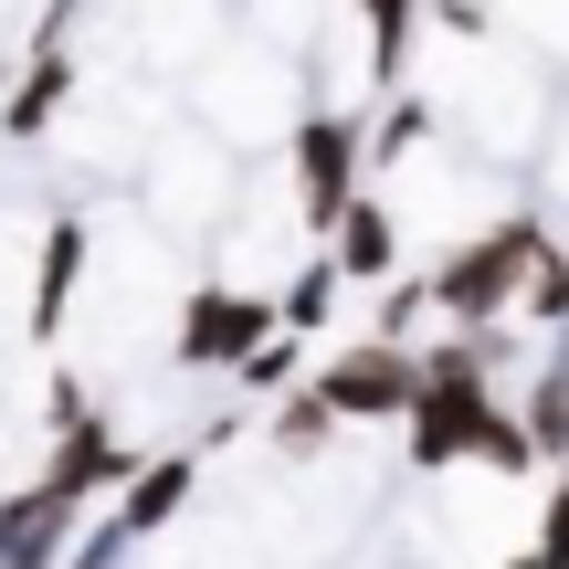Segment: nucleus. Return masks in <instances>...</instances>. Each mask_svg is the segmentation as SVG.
I'll return each instance as SVG.
<instances>
[{"mask_svg": "<svg viewBox=\"0 0 569 569\" xmlns=\"http://www.w3.org/2000/svg\"><path fill=\"white\" fill-rule=\"evenodd\" d=\"M549 253V222L538 211H507V222H486L475 243H453L443 264H432V317L443 327H507L517 317V284H528V264Z\"/></svg>", "mask_w": 569, "mask_h": 569, "instance_id": "f257e3e1", "label": "nucleus"}, {"mask_svg": "<svg viewBox=\"0 0 569 569\" xmlns=\"http://www.w3.org/2000/svg\"><path fill=\"white\" fill-rule=\"evenodd\" d=\"M284 159H296V222L327 243V222L369 190V127L348 117V106H317V117H296Z\"/></svg>", "mask_w": 569, "mask_h": 569, "instance_id": "f03ea898", "label": "nucleus"}, {"mask_svg": "<svg viewBox=\"0 0 569 569\" xmlns=\"http://www.w3.org/2000/svg\"><path fill=\"white\" fill-rule=\"evenodd\" d=\"M317 390L338 422H411V401H422V348L401 338H348L338 359H317Z\"/></svg>", "mask_w": 569, "mask_h": 569, "instance_id": "7ed1b4c3", "label": "nucleus"}, {"mask_svg": "<svg viewBox=\"0 0 569 569\" xmlns=\"http://www.w3.org/2000/svg\"><path fill=\"white\" fill-rule=\"evenodd\" d=\"M264 338H274V296H243V284H201V296L180 306V338H169V359H180V369H243Z\"/></svg>", "mask_w": 569, "mask_h": 569, "instance_id": "20e7f679", "label": "nucleus"}, {"mask_svg": "<svg viewBox=\"0 0 569 569\" xmlns=\"http://www.w3.org/2000/svg\"><path fill=\"white\" fill-rule=\"evenodd\" d=\"M74 528H84V496H63L53 475L11 486V496H0V569H63Z\"/></svg>", "mask_w": 569, "mask_h": 569, "instance_id": "39448f33", "label": "nucleus"}, {"mask_svg": "<svg viewBox=\"0 0 569 569\" xmlns=\"http://www.w3.org/2000/svg\"><path fill=\"white\" fill-rule=\"evenodd\" d=\"M138 465H148V453L127 443V432L106 422V411H84V422H63V432H53V453H42V475H53L63 496H84V507H96V496H117V486H127Z\"/></svg>", "mask_w": 569, "mask_h": 569, "instance_id": "423d86ee", "label": "nucleus"}, {"mask_svg": "<svg viewBox=\"0 0 569 569\" xmlns=\"http://www.w3.org/2000/svg\"><path fill=\"white\" fill-rule=\"evenodd\" d=\"M327 264H338L348 284H390L401 274V211H390L380 190H359V201L327 222Z\"/></svg>", "mask_w": 569, "mask_h": 569, "instance_id": "0eeeda50", "label": "nucleus"}, {"mask_svg": "<svg viewBox=\"0 0 569 569\" xmlns=\"http://www.w3.org/2000/svg\"><path fill=\"white\" fill-rule=\"evenodd\" d=\"M190 496H201V453H148V465L117 486V528L127 538H159V528H180Z\"/></svg>", "mask_w": 569, "mask_h": 569, "instance_id": "6e6552de", "label": "nucleus"}, {"mask_svg": "<svg viewBox=\"0 0 569 569\" xmlns=\"http://www.w3.org/2000/svg\"><path fill=\"white\" fill-rule=\"evenodd\" d=\"M74 84H84V74H74V53H63V42H42V53L11 74V96H0V127H11V138H42V127L74 106Z\"/></svg>", "mask_w": 569, "mask_h": 569, "instance_id": "1a4fd4ad", "label": "nucleus"}, {"mask_svg": "<svg viewBox=\"0 0 569 569\" xmlns=\"http://www.w3.org/2000/svg\"><path fill=\"white\" fill-rule=\"evenodd\" d=\"M74 284H84V222H53V232H42V264H32V348L63 338Z\"/></svg>", "mask_w": 569, "mask_h": 569, "instance_id": "9d476101", "label": "nucleus"}, {"mask_svg": "<svg viewBox=\"0 0 569 569\" xmlns=\"http://www.w3.org/2000/svg\"><path fill=\"white\" fill-rule=\"evenodd\" d=\"M517 422H528L538 465H569V369H549V359L528 369V390H517Z\"/></svg>", "mask_w": 569, "mask_h": 569, "instance_id": "9b49d317", "label": "nucleus"}, {"mask_svg": "<svg viewBox=\"0 0 569 569\" xmlns=\"http://www.w3.org/2000/svg\"><path fill=\"white\" fill-rule=\"evenodd\" d=\"M359 21H369V96H380V84H401V53H411L422 0H359Z\"/></svg>", "mask_w": 569, "mask_h": 569, "instance_id": "f8f14e48", "label": "nucleus"}, {"mask_svg": "<svg viewBox=\"0 0 569 569\" xmlns=\"http://www.w3.org/2000/svg\"><path fill=\"white\" fill-rule=\"evenodd\" d=\"M338 264H327V253H317V264H296V284H284V296H274V327H284V338H317V327H327V306H338Z\"/></svg>", "mask_w": 569, "mask_h": 569, "instance_id": "ddd939ff", "label": "nucleus"}, {"mask_svg": "<svg viewBox=\"0 0 569 569\" xmlns=\"http://www.w3.org/2000/svg\"><path fill=\"white\" fill-rule=\"evenodd\" d=\"M517 327H549V338L569 327V243H549L528 264V284H517Z\"/></svg>", "mask_w": 569, "mask_h": 569, "instance_id": "4468645a", "label": "nucleus"}, {"mask_svg": "<svg viewBox=\"0 0 569 569\" xmlns=\"http://www.w3.org/2000/svg\"><path fill=\"white\" fill-rule=\"evenodd\" d=\"M264 432H274V453H327V443H338V432H348V422H338V411H327V401H317V390H284V401H274V422H264Z\"/></svg>", "mask_w": 569, "mask_h": 569, "instance_id": "2eb2a0df", "label": "nucleus"}, {"mask_svg": "<svg viewBox=\"0 0 569 569\" xmlns=\"http://www.w3.org/2000/svg\"><path fill=\"white\" fill-rule=\"evenodd\" d=\"M369 338H401V348H422L432 338V284L422 274H390V296H380V327Z\"/></svg>", "mask_w": 569, "mask_h": 569, "instance_id": "dca6fc26", "label": "nucleus"}, {"mask_svg": "<svg viewBox=\"0 0 569 569\" xmlns=\"http://www.w3.org/2000/svg\"><path fill=\"white\" fill-rule=\"evenodd\" d=\"M422 138H432V106H390V117L369 127V169H401Z\"/></svg>", "mask_w": 569, "mask_h": 569, "instance_id": "f3484780", "label": "nucleus"}, {"mask_svg": "<svg viewBox=\"0 0 569 569\" xmlns=\"http://www.w3.org/2000/svg\"><path fill=\"white\" fill-rule=\"evenodd\" d=\"M127 549H138V538H127L117 517H96V528H74V549H63V569H127Z\"/></svg>", "mask_w": 569, "mask_h": 569, "instance_id": "a211bd4d", "label": "nucleus"}, {"mask_svg": "<svg viewBox=\"0 0 569 569\" xmlns=\"http://www.w3.org/2000/svg\"><path fill=\"white\" fill-rule=\"evenodd\" d=\"M528 549L549 559V569H569V465H559V486L538 496V538H528Z\"/></svg>", "mask_w": 569, "mask_h": 569, "instance_id": "6ab92c4d", "label": "nucleus"}, {"mask_svg": "<svg viewBox=\"0 0 569 569\" xmlns=\"http://www.w3.org/2000/svg\"><path fill=\"white\" fill-rule=\"evenodd\" d=\"M296 348H306V338H284V327H274V338L253 348V359L232 369V380H253V390H296Z\"/></svg>", "mask_w": 569, "mask_h": 569, "instance_id": "aec40b11", "label": "nucleus"}, {"mask_svg": "<svg viewBox=\"0 0 569 569\" xmlns=\"http://www.w3.org/2000/svg\"><path fill=\"white\" fill-rule=\"evenodd\" d=\"M538 359H549V369H569V327H559V338H549V348H538Z\"/></svg>", "mask_w": 569, "mask_h": 569, "instance_id": "412c9836", "label": "nucleus"}, {"mask_svg": "<svg viewBox=\"0 0 569 569\" xmlns=\"http://www.w3.org/2000/svg\"><path fill=\"white\" fill-rule=\"evenodd\" d=\"M496 569H549V559H538V549H517V559H496Z\"/></svg>", "mask_w": 569, "mask_h": 569, "instance_id": "4be33fe9", "label": "nucleus"}, {"mask_svg": "<svg viewBox=\"0 0 569 569\" xmlns=\"http://www.w3.org/2000/svg\"><path fill=\"white\" fill-rule=\"evenodd\" d=\"M0 96H11V63H0Z\"/></svg>", "mask_w": 569, "mask_h": 569, "instance_id": "5701e85b", "label": "nucleus"}]
</instances>
